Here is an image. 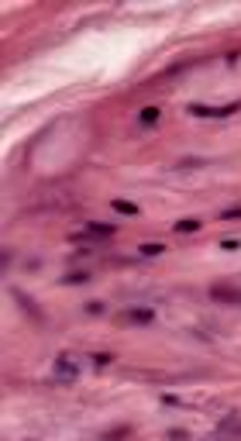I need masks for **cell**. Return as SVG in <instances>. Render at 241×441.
<instances>
[{"label":"cell","instance_id":"6da1fadb","mask_svg":"<svg viewBox=\"0 0 241 441\" xmlns=\"http://www.w3.org/2000/svg\"><path fill=\"white\" fill-rule=\"evenodd\" d=\"M59 383H73L76 376H80V362L73 359V355H59L55 359V372H52Z\"/></svg>","mask_w":241,"mask_h":441},{"label":"cell","instance_id":"8992f818","mask_svg":"<svg viewBox=\"0 0 241 441\" xmlns=\"http://www.w3.org/2000/svg\"><path fill=\"white\" fill-rule=\"evenodd\" d=\"M110 207H114L117 214H124V217H138V207H135V204H128V200H114Z\"/></svg>","mask_w":241,"mask_h":441},{"label":"cell","instance_id":"7c38bea8","mask_svg":"<svg viewBox=\"0 0 241 441\" xmlns=\"http://www.w3.org/2000/svg\"><path fill=\"white\" fill-rule=\"evenodd\" d=\"M221 249L224 252H234V249H241V241H238V238H227V241H221Z\"/></svg>","mask_w":241,"mask_h":441},{"label":"cell","instance_id":"5b68a950","mask_svg":"<svg viewBox=\"0 0 241 441\" xmlns=\"http://www.w3.org/2000/svg\"><path fill=\"white\" fill-rule=\"evenodd\" d=\"M172 231H176V234H186V231H200V221H197V217H183V221H176V224H172Z\"/></svg>","mask_w":241,"mask_h":441},{"label":"cell","instance_id":"30bf717a","mask_svg":"<svg viewBox=\"0 0 241 441\" xmlns=\"http://www.w3.org/2000/svg\"><path fill=\"white\" fill-rule=\"evenodd\" d=\"M86 279H90V272H69L66 276V283H86Z\"/></svg>","mask_w":241,"mask_h":441},{"label":"cell","instance_id":"277c9868","mask_svg":"<svg viewBox=\"0 0 241 441\" xmlns=\"http://www.w3.org/2000/svg\"><path fill=\"white\" fill-rule=\"evenodd\" d=\"M197 117H227V114H234V111H241V104H227V107H190Z\"/></svg>","mask_w":241,"mask_h":441},{"label":"cell","instance_id":"9c48e42d","mask_svg":"<svg viewBox=\"0 0 241 441\" xmlns=\"http://www.w3.org/2000/svg\"><path fill=\"white\" fill-rule=\"evenodd\" d=\"M217 221H241V207H231V211H221Z\"/></svg>","mask_w":241,"mask_h":441},{"label":"cell","instance_id":"8fae6325","mask_svg":"<svg viewBox=\"0 0 241 441\" xmlns=\"http://www.w3.org/2000/svg\"><path fill=\"white\" fill-rule=\"evenodd\" d=\"M110 362H114V355H103V352H100V355H93V365H100V369H103V365H110Z\"/></svg>","mask_w":241,"mask_h":441},{"label":"cell","instance_id":"ba28073f","mask_svg":"<svg viewBox=\"0 0 241 441\" xmlns=\"http://www.w3.org/2000/svg\"><path fill=\"white\" fill-rule=\"evenodd\" d=\"M159 121V107H145L141 111V124H155Z\"/></svg>","mask_w":241,"mask_h":441},{"label":"cell","instance_id":"4fadbf2b","mask_svg":"<svg viewBox=\"0 0 241 441\" xmlns=\"http://www.w3.org/2000/svg\"><path fill=\"white\" fill-rule=\"evenodd\" d=\"M169 438H172V441H186L190 434H186V431H169Z\"/></svg>","mask_w":241,"mask_h":441},{"label":"cell","instance_id":"3957f363","mask_svg":"<svg viewBox=\"0 0 241 441\" xmlns=\"http://www.w3.org/2000/svg\"><path fill=\"white\" fill-rule=\"evenodd\" d=\"M210 297L217 304H241V289H231V286H210Z\"/></svg>","mask_w":241,"mask_h":441},{"label":"cell","instance_id":"7a4b0ae2","mask_svg":"<svg viewBox=\"0 0 241 441\" xmlns=\"http://www.w3.org/2000/svg\"><path fill=\"white\" fill-rule=\"evenodd\" d=\"M155 321V310L152 307H131L117 317V324H152Z\"/></svg>","mask_w":241,"mask_h":441},{"label":"cell","instance_id":"52a82bcc","mask_svg":"<svg viewBox=\"0 0 241 441\" xmlns=\"http://www.w3.org/2000/svg\"><path fill=\"white\" fill-rule=\"evenodd\" d=\"M141 255H148V259H152V255H162V252H165V245H159V241H145V245H141Z\"/></svg>","mask_w":241,"mask_h":441}]
</instances>
